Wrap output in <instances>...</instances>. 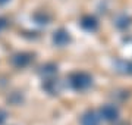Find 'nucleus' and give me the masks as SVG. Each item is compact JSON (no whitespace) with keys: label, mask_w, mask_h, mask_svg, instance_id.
<instances>
[{"label":"nucleus","mask_w":132,"mask_h":125,"mask_svg":"<svg viewBox=\"0 0 132 125\" xmlns=\"http://www.w3.org/2000/svg\"><path fill=\"white\" fill-rule=\"evenodd\" d=\"M5 27V19H0V29Z\"/></svg>","instance_id":"obj_1"},{"label":"nucleus","mask_w":132,"mask_h":125,"mask_svg":"<svg viewBox=\"0 0 132 125\" xmlns=\"http://www.w3.org/2000/svg\"><path fill=\"white\" fill-rule=\"evenodd\" d=\"M9 0H0V5H5V3H7Z\"/></svg>","instance_id":"obj_2"}]
</instances>
